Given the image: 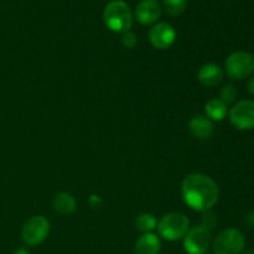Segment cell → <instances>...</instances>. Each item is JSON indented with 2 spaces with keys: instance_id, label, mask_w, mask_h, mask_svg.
<instances>
[{
  "instance_id": "obj_1",
  "label": "cell",
  "mask_w": 254,
  "mask_h": 254,
  "mask_svg": "<svg viewBox=\"0 0 254 254\" xmlns=\"http://www.w3.org/2000/svg\"><path fill=\"white\" fill-rule=\"evenodd\" d=\"M181 196L186 205L198 212L210 211L217 203L220 190L210 176L193 173L186 176L181 185Z\"/></svg>"
},
{
  "instance_id": "obj_2",
  "label": "cell",
  "mask_w": 254,
  "mask_h": 254,
  "mask_svg": "<svg viewBox=\"0 0 254 254\" xmlns=\"http://www.w3.org/2000/svg\"><path fill=\"white\" fill-rule=\"evenodd\" d=\"M103 19L107 27L114 32L129 31L133 26V12L130 6L123 0H113L106 6Z\"/></svg>"
},
{
  "instance_id": "obj_3",
  "label": "cell",
  "mask_w": 254,
  "mask_h": 254,
  "mask_svg": "<svg viewBox=\"0 0 254 254\" xmlns=\"http://www.w3.org/2000/svg\"><path fill=\"white\" fill-rule=\"evenodd\" d=\"M158 232L164 240L174 241L183 240L190 230V221L180 212H170L164 215L158 221Z\"/></svg>"
},
{
  "instance_id": "obj_4",
  "label": "cell",
  "mask_w": 254,
  "mask_h": 254,
  "mask_svg": "<svg viewBox=\"0 0 254 254\" xmlns=\"http://www.w3.org/2000/svg\"><path fill=\"white\" fill-rule=\"evenodd\" d=\"M246 240L241 231L236 228H227L220 232L213 241L215 254H241L245 250Z\"/></svg>"
},
{
  "instance_id": "obj_5",
  "label": "cell",
  "mask_w": 254,
  "mask_h": 254,
  "mask_svg": "<svg viewBox=\"0 0 254 254\" xmlns=\"http://www.w3.org/2000/svg\"><path fill=\"white\" fill-rule=\"evenodd\" d=\"M49 235L50 222L44 216H32L22 226L21 237L27 246L41 245Z\"/></svg>"
},
{
  "instance_id": "obj_6",
  "label": "cell",
  "mask_w": 254,
  "mask_h": 254,
  "mask_svg": "<svg viewBox=\"0 0 254 254\" xmlns=\"http://www.w3.org/2000/svg\"><path fill=\"white\" fill-rule=\"evenodd\" d=\"M226 72L232 79H243L254 72V57L250 52L236 51L226 60Z\"/></svg>"
},
{
  "instance_id": "obj_7",
  "label": "cell",
  "mask_w": 254,
  "mask_h": 254,
  "mask_svg": "<svg viewBox=\"0 0 254 254\" xmlns=\"http://www.w3.org/2000/svg\"><path fill=\"white\" fill-rule=\"evenodd\" d=\"M184 240V250L188 254H206L211 245V232L202 226H196L189 230Z\"/></svg>"
},
{
  "instance_id": "obj_8",
  "label": "cell",
  "mask_w": 254,
  "mask_h": 254,
  "mask_svg": "<svg viewBox=\"0 0 254 254\" xmlns=\"http://www.w3.org/2000/svg\"><path fill=\"white\" fill-rule=\"evenodd\" d=\"M230 121L240 130H251L254 128V102L241 101L231 108Z\"/></svg>"
},
{
  "instance_id": "obj_9",
  "label": "cell",
  "mask_w": 254,
  "mask_h": 254,
  "mask_svg": "<svg viewBox=\"0 0 254 254\" xmlns=\"http://www.w3.org/2000/svg\"><path fill=\"white\" fill-rule=\"evenodd\" d=\"M176 31L168 22H156L149 31L150 44L158 50H166L175 42Z\"/></svg>"
},
{
  "instance_id": "obj_10",
  "label": "cell",
  "mask_w": 254,
  "mask_h": 254,
  "mask_svg": "<svg viewBox=\"0 0 254 254\" xmlns=\"http://www.w3.org/2000/svg\"><path fill=\"white\" fill-rule=\"evenodd\" d=\"M161 15V6L158 0H141L135 9V17L141 25H153Z\"/></svg>"
},
{
  "instance_id": "obj_11",
  "label": "cell",
  "mask_w": 254,
  "mask_h": 254,
  "mask_svg": "<svg viewBox=\"0 0 254 254\" xmlns=\"http://www.w3.org/2000/svg\"><path fill=\"white\" fill-rule=\"evenodd\" d=\"M189 130L198 140H208L213 135V123L206 116H193L189 122Z\"/></svg>"
},
{
  "instance_id": "obj_12",
  "label": "cell",
  "mask_w": 254,
  "mask_h": 254,
  "mask_svg": "<svg viewBox=\"0 0 254 254\" xmlns=\"http://www.w3.org/2000/svg\"><path fill=\"white\" fill-rule=\"evenodd\" d=\"M197 79L202 86L212 88L218 86L223 79V71L218 64H202L198 69Z\"/></svg>"
},
{
  "instance_id": "obj_13",
  "label": "cell",
  "mask_w": 254,
  "mask_h": 254,
  "mask_svg": "<svg viewBox=\"0 0 254 254\" xmlns=\"http://www.w3.org/2000/svg\"><path fill=\"white\" fill-rule=\"evenodd\" d=\"M161 250V242L155 233H143L135 242L136 254H159Z\"/></svg>"
},
{
  "instance_id": "obj_14",
  "label": "cell",
  "mask_w": 254,
  "mask_h": 254,
  "mask_svg": "<svg viewBox=\"0 0 254 254\" xmlns=\"http://www.w3.org/2000/svg\"><path fill=\"white\" fill-rule=\"evenodd\" d=\"M52 207L55 212L60 215H71L76 210V200L71 193L60 192L54 197Z\"/></svg>"
},
{
  "instance_id": "obj_15",
  "label": "cell",
  "mask_w": 254,
  "mask_h": 254,
  "mask_svg": "<svg viewBox=\"0 0 254 254\" xmlns=\"http://www.w3.org/2000/svg\"><path fill=\"white\" fill-rule=\"evenodd\" d=\"M205 112L206 117H207L210 121H216L220 122L225 119V117L227 116V106H226L223 102H221L220 99H211L206 103L205 106Z\"/></svg>"
},
{
  "instance_id": "obj_16",
  "label": "cell",
  "mask_w": 254,
  "mask_h": 254,
  "mask_svg": "<svg viewBox=\"0 0 254 254\" xmlns=\"http://www.w3.org/2000/svg\"><path fill=\"white\" fill-rule=\"evenodd\" d=\"M135 226L140 232L143 233H150L158 226V221H156L155 216L153 213H140L135 220Z\"/></svg>"
},
{
  "instance_id": "obj_17",
  "label": "cell",
  "mask_w": 254,
  "mask_h": 254,
  "mask_svg": "<svg viewBox=\"0 0 254 254\" xmlns=\"http://www.w3.org/2000/svg\"><path fill=\"white\" fill-rule=\"evenodd\" d=\"M164 9L171 16H179L185 11L188 0H163Z\"/></svg>"
},
{
  "instance_id": "obj_18",
  "label": "cell",
  "mask_w": 254,
  "mask_h": 254,
  "mask_svg": "<svg viewBox=\"0 0 254 254\" xmlns=\"http://www.w3.org/2000/svg\"><path fill=\"white\" fill-rule=\"evenodd\" d=\"M236 97H237V89L233 84H227V86L223 87L220 92V101L223 102L226 106L228 104H232L235 103L236 101Z\"/></svg>"
},
{
  "instance_id": "obj_19",
  "label": "cell",
  "mask_w": 254,
  "mask_h": 254,
  "mask_svg": "<svg viewBox=\"0 0 254 254\" xmlns=\"http://www.w3.org/2000/svg\"><path fill=\"white\" fill-rule=\"evenodd\" d=\"M216 225H217V216H216L213 212H210V211L203 212L200 226H202V227H205L206 230L212 232V230L216 227Z\"/></svg>"
},
{
  "instance_id": "obj_20",
  "label": "cell",
  "mask_w": 254,
  "mask_h": 254,
  "mask_svg": "<svg viewBox=\"0 0 254 254\" xmlns=\"http://www.w3.org/2000/svg\"><path fill=\"white\" fill-rule=\"evenodd\" d=\"M136 42H138V37H136V35L133 34V32L127 31L122 35V44H123V46L127 47V49H133L136 45Z\"/></svg>"
},
{
  "instance_id": "obj_21",
  "label": "cell",
  "mask_w": 254,
  "mask_h": 254,
  "mask_svg": "<svg viewBox=\"0 0 254 254\" xmlns=\"http://www.w3.org/2000/svg\"><path fill=\"white\" fill-rule=\"evenodd\" d=\"M246 223L254 228V211H252V212H250L247 216H246Z\"/></svg>"
},
{
  "instance_id": "obj_22",
  "label": "cell",
  "mask_w": 254,
  "mask_h": 254,
  "mask_svg": "<svg viewBox=\"0 0 254 254\" xmlns=\"http://www.w3.org/2000/svg\"><path fill=\"white\" fill-rule=\"evenodd\" d=\"M14 254H31V253H30V251L27 250V248L21 247V248H17V250L15 251Z\"/></svg>"
},
{
  "instance_id": "obj_23",
  "label": "cell",
  "mask_w": 254,
  "mask_h": 254,
  "mask_svg": "<svg viewBox=\"0 0 254 254\" xmlns=\"http://www.w3.org/2000/svg\"><path fill=\"white\" fill-rule=\"evenodd\" d=\"M248 92H250L252 96H254V77L251 79L250 83H248Z\"/></svg>"
},
{
  "instance_id": "obj_24",
  "label": "cell",
  "mask_w": 254,
  "mask_h": 254,
  "mask_svg": "<svg viewBox=\"0 0 254 254\" xmlns=\"http://www.w3.org/2000/svg\"><path fill=\"white\" fill-rule=\"evenodd\" d=\"M242 254H254V250H248L246 252H243Z\"/></svg>"
}]
</instances>
